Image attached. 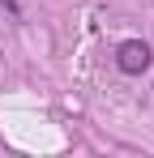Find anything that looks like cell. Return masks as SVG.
Masks as SVG:
<instances>
[{"label":"cell","instance_id":"cell-1","mask_svg":"<svg viewBox=\"0 0 154 158\" xmlns=\"http://www.w3.org/2000/svg\"><path fill=\"white\" fill-rule=\"evenodd\" d=\"M116 64H120L124 73H141V69L150 64V47L137 43V39H128V43H120V52H116Z\"/></svg>","mask_w":154,"mask_h":158}]
</instances>
